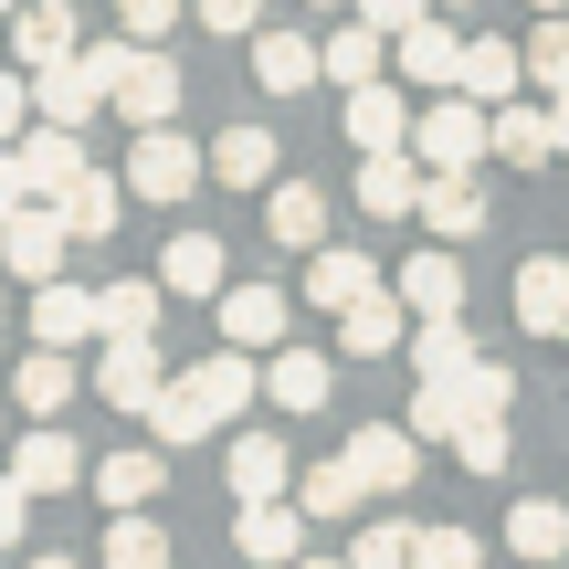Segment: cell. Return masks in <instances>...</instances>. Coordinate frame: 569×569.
I'll return each mask as SVG.
<instances>
[{"label":"cell","mask_w":569,"mask_h":569,"mask_svg":"<svg viewBox=\"0 0 569 569\" xmlns=\"http://www.w3.org/2000/svg\"><path fill=\"white\" fill-rule=\"evenodd\" d=\"M486 148H496V106H475L465 84L432 96L422 127H411V159H422V169H486Z\"/></svg>","instance_id":"obj_1"},{"label":"cell","mask_w":569,"mask_h":569,"mask_svg":"<svg viewBox=\"0 0 569 569\" xmlns=\"http://www.w3.org/2000/svg\"><path fill=\"white\" fill-rule=\"evenodd\" d=\"M201 180H211V159H201V148L180 138V127H138V138H127V190H138V201L180 211V201H190Z\"/></svg>","instance_id":"obj_2"},{"label":"cell","mask_w":569,"mask_h":569,"mask_svg":"<svg viewBox=\"0 0 569 569\" xmlns=\"http://www.w3.org/2000/svg\"><path fill=\"white\" fill-rule=\"evenodd\" d=\"M63 243H74L63 201H21L11 222H0V264H11L21 284H53V274H63Z\"/></svg>","instance_id":"obj_3"},{"label":"cell","mask_w":569,"mask_h":569,"mask_svg":"<svg viewBox=\"0 0 569 569\" xmlns=\"http://www.w3.org/2000/svg\"><path fill=\"white\" fill-rule=\"evenodd\" d=\"M222 348H253V359H274L284 348V327H296V296L284 284H222Z\"/></svg>","instance_id":"obj_4"},{"label":"cell","mask_w":569,"mask_h":569,"mask_svg":"<svg viewBox=\"0 0 569 569\" xmlns=\"http://www.w3.org/2000/svg\"><path fill=\"white\" fill-rule=\"evenodd\" d=\"M96 390H106L117 411H138V422H148V411H159V390H169L159 338H106V348H96Z\"/></svg>","instance_id":"obj_5"},{"label":"cell","mask_w":569,"mask_h":569,"mask_svg":"<svg viewBox=\"0 0 569 569\" xmlns=\"http://www.w3.org/2000/svg\"><path fill=\"white\" fill-rule=\"evenodd\" d=\"M306 528H317V517H306L296 496H264V507L232 517V549H243L253 569H296V559H306Z\"/></svg>","instance_id":"obj_6"},{"label":"cell","mask_w":569,"mask_h":569,"mask_svg":"<svg viewBox=\"0 0 569 569\" xmlns=\"http://www.w3.org/2000/svg\"><path fill=\"white\" fill-rule=\"evenodd\" d=\"M411 127H422V106L401 96V84H348V148L359 159H380V148H411Z\"/></svg>","instance_id":"obj_7"},{"label":"cell","mask_w":569,"mask_h":569,"mask_svg":"<svg viewBox=\"0 0 569 569\" xmlns=\"http://www.w3.org/2000/svg\"><path fill=\"white\" fill-rule=\"evenodd\" d=\"M348 465H359L369 496H401L411 475H422V432H411V422H359V432H348Z\"/></svg>","instance_id":"obj_8"},{"label":"cell","mask_w":569,"mask_h":569,"mask_svg":"<svg viewBox=\"0 0 569 569\" xmlns=\"http://www.w3.org/2000/svg\"><path fill=\"white\" fill-rule=\"evenodd\" d=\"M11 53L32 63V74L74 63V53H84V21H74V0H21V11H11Z\"/></svg>","instance_id":"obj_9"},{"label":"cell","mask_w":569,"mask_h":569,"mask_svg":"<svg viewBox=\"0 0 569 569\" xmlns=\"http://www.w3.org/2000/svg\"><path fill=\"white\" fill-rule=\"evenodd\" d=\"M422 180L432 169L411 148H380V159H359V211L369 222H422Z\"/></svg>","instance_id":"obj_10"},{"label":"cell","mask_w":569,"mask_h":569,"mask_svg":"<svg viewBox=\"0 0 569 569\" xmlns=\"http://www.w3.org/2000/svg\"><path fill=\"white\" fill-rule=\"evenodd\" d=\"M317 74H327V42L317 32H284V21L253 32V84H264V96H306Z\"/></svg>","instance_id":"obj_11"},{"label":"cell","mask_w":569,"mask_h":569,"mask_svg":"<svg viewBox=\"0 0 569 569\" xmlns=\"http://www.w3.org/2000/svg\"><path fill=\"white\" fill-rule=\"evenodd\" d=\"M422 222H432V243H475V232L496 222L486 180H475V169H432V180H422Z\"/></svg>","instance_id":"obj_12"},{"label":"cell","mask_w":569,"mask_h":569,"mask_svg":"<svg viewBox=\"0 0 569 569\" xmlns=\"http://www.w3.org/2000/svg\"><path fill=\"white\" fill-rule=\"evenodd\" d=\"M117 117L127 127H169V117H180V63H169L159 42H138V63L117 74Z\"/></svg>","instance_id":"obj_13"},{"label":"cell","mask_w":569,"mask_h":569,"mask_svg":"<svg viewBox=\"0 0 569 569\" xmlns=\"http://www.w3.org/2000/svg\"><path fill=\"white\" fill-rule=\"evenodd\" d=\"M401 84H422V96H453V84H465V32H453L443 11L401 32Z\"/></svg>","instance_id":"obj_14"},{"label":"cell","mask_w":569,"mask_h":569,"mask_svg":"<svg viewBox=\"0 0 569 569\" xmlns=\"http://www.w3.org/2000/svg\"><path fill=\"white\" fill-rule=\"evenodd\" d=\"M517 327L528 338H569V253H528L517 264Z\"/></svg>","instance_id":"obj_15"},{"label":"cell","mask_w":569,"mask_h":569,"mask_svg":"<svg viewBox=\"0 0 569 569\" xmlns=\"http://www.w3.org/2000/svg\"><path fill=\"white\" fill-rule=\"evenodd\" d=\"M21 180H32V201H63V190L84 180V127H42L32 117V138H21Z\"/></svg>","instance_id":"obj_16"},{"label":"cell","mask_w":569,"mask_h":569,"mask_svg":"<svg viewBox=\"0 0 569 569\" xmlns=\"http://www.w3.org/2000/svg\"><path fill=\"white\" fill-rule=\"evenodd\" d=\"M559 106H528V96H507V106H496V159H507V169H549L559 159Z\"/></svg>","instance_id":"obj_17"},{"label":"cell","mask_w":569,"mask_h":569,"mask_svg":"<svg viewBox=\"0 0 569 569\" xmlns=\"http://www.w3.org/2000/svg\"><path fill=\"white\" fill-rule=\"evenodd\" d=\"M32 338L42 348H84V338H106V317H96V296H84V284H32Z\"/></svg>","instance_id":"obj_18"},{"label":"cell","mask_w":569,"mask_h":569,"mask_svg":"<svg viewBox=\"0 0 569 569\" xmlns=\"http://www.w3.org/2000/svg\"><path fill=\"white\" fill-rule=\"evenodd\" d=\"M106 106H117V96H106L84 63H53V74H32V117H42V127H96Z\"/></svg>","instance_id":"obj_19"},{"label":"cell","mask_w":569,"mask_h":569,"mask_svg":"<svg viewBox=\"0 0 569 569\" xmlns=\"http://www.w3.org/2000/svg\"><path fill=\"white\" fill-rule=\"evenodd\" d=\"M401 327H411L401 284H380V296H359V306L338 317V348H348V359H390V348H401Z\"/></svg>","instance_id":"obj_20"},{"label":"cell","mask_w":569,"mask_h":569,"mask_svg":"<svg viewBox=\"0 0 569 569\" xmlns=\"http://www.w3.org/2000/svg\"><path fill=\"white\" fill-rule=\"evenodd\" d=\"M11 475H21L32 496H63V486H84V453H74V432L32 422V432H21V453H11Z\"/></svg>","instance_id":"obj_21"},{"label":"cell","mask_w":569,"mask_h":569,"mask_svg":"<svg viewBox=\"0 0 569 569\" xmlns=\"http://www.w3.org/2000/svg\"><path fill=\"white\" fill-rule=\"evenodd\" d=\"M232 496H243V507H264V496H296V453H284L274 432H232Z\"/></svg>","instance_id":"obj_22"},{"label":"cell","mask_w":569,"mask_h":569,"mask_svg":"<svg viewBox=\"0 0 569 569\" xmlns=\"http://www.w3.org/2000/svg\"><path fill=\"white\" fill-rule=\"evenodd\" d=\"M306 296H317L327 317H348L359 296H380V264H369V253H348V243H317V264H306Z\"/></svg>","instance_id":"obj_23"},{"label":"cell","mask_w":569,"mask_h":569,"mask_svg":"<svg viewBox=\"0 0 569 569\" xmlns=\"http://www.w3.org/2000/svg\"><path fill=\"white\" fill-rule=\"evenodd\" d=\"M486 348L465 338V317H411V380H465Z\"/></svg>","instance_id":"obj_24"},{"label":"cell","mask_w":569,"mask_h":569,"mask_svg":"<svg viewBox=\"0 0 569 569\" xmlns=\"http://www.w3.org/2000/svg\"><path fill=\"white\" fill-rule=\"evenodd\" d=\"M380 74H390V32L380 21H338L327 32V84L348 96V84H380Z\"/></svg>","instance_id":"obj_25"},{"label":"cell","mask_w":569,"mask_h":569,"mask_svg":"<svg viewBox=\"0 0 569 569\" xmlns=\"http://www.w3.org/2000/svg\"><path fill=\"white\" fill-rule=\"evenodd\" d=\"M401 306H411V317H465V264H453L443 243L411 253V264H401Z\"/></svg>","instance_id":"obj_26"},{"label":"cell","mask_w":569,"mask_h":569,"mask_svg":"<svg viewBox=\"0 0 569 569\" xmlns=\"http://www.w3.org/2000/svg\"><path fill=\"white\" fill-rule=\"evenodd\" d=\"M264 232H274L284 253H317V243H327V201H317V180H274Z\"/></svg>","instance_id":"obj_27"},{"label":"cell","mask_w":569,"mask_h":569,"mask_svg":"<svg viewBox=\"0 0 569 569\" xmlns=\"http://www.w3.org/2000/svg\"><path fill=\"white\" fill-rule=\"evenodd\" d=\"M507 549L538 559V569L569 559V507H559V496H517V507H507Z\"/></svg>","instance_id":"obj_28"},{"label":"cell","mask_w":569,"mask_h":569,"mask_svg":"<svg viewBox=\"0 0 569 569\" xmlns=\"http://www.w3.org/2000/svg\"><path fill=\"white\" fill-rule=\"evenodd\" d=\"M74 380H84V369H74V348H32V359L11 369V390H21V411H32V422H53V411L74 401Z\"/></svg>","instance_id":"obj_29"},{"label":"cell","mask_w":569,"mask_h":569,"mask_svg":"<svg viewBox=\"0 0 569 569\" xmlns=\"http://www.w3.org/2000/svg\"><path fill=\"white\" fill-rule=\"evenodd\" d=\"M127 201H138L127 180H106V169H84V180L63 190V222H74V243H106V232L127 222Z\"/></svg>","instance_id":"obj_30"},{"label":"cell","mask_w":569,"mask_h":569,"mask_svg":"<svg viewBox=\"0 0 569 569\" xmlns=\"http://www.w3.org/2000/svg\"><path fill=\"white\" fill-rule=\"evenodd\" d=\"M517 84H528V42H496V32L465 42V96H475V106H507Z\"/></svg>","instance_id":"obj_31"},{"label":"cell","mask_w":569,"mask_h":569,"mask_svg":"<svg viewBox=\"0 0 569 569\" xmlns=\"http://www.w3.org/2000/svg\"><path fill=\"white\" fill-rule=\"evenodd\" d=\"M211 180L222 190H264L274 180V127H222V138H211Z\"/></svg>","instance_id":"obj_32"},{"label":"cell","mask_w":569,"mask_h":569,"mask_svg":"<svg viewBox=\"0 0 569 569\" xmlns=\"http://www.w3.org/2000/svg\"><path fill=\"white\" fill-rule=\"evenodd\" d=\"M327 390H338V369H327L317 348H274V359H264V401H284V411H317Z\"/></svg>","instance_id":"obj_33"},{"label":"cell","mask_w":569,"mask_h":569,"mask_svg":"<svg viewBox=\"0 0 569 569\" xmlns=\"http://www.w3.org/2000/svg\"><path fill=\"white\" fill-rule=\"evenodd\" d=\"M159 284H169V296H222L232 264H222V243H211V232H180V243L159 253Z\"/></svg>","instance_id":"obj_34"},{"label":"cell","mask_w":569,"mask_h":569,"mask_svg":"<svg viewBox=\"0 0 569 569\" xmlns=\"http://www.w3.org/2000/svg\"><path fill=\"white\" fill-rule=\"evenodd\" d=\"M148 432H159V443H211V432H222V411H211L201 380H169L159 411H148Z\"/></svg>","instance_id":"obj_35"},{"label":"cell","mask_w":569,"mask_h":569,"mask_svg":"<svg viewBox=\"0 0 569 569\" xmlns=\"http://www.w3.org/2000/svg\"><path fill=\"white\" fill-rule=\"evenodd\" d=\"M159 486H169L159 443H127V453H106V465H96V496H106V507H148Z\"/></svg>","instance_id":"obj_36"},{"label":"cell","mask_w":569,"mask_h":569,"mask_svg":"<svg viewBox=\"0 0 569 569\" xmlns=\"http://www.w3.org/2000/svg\"><path fill=\"white\" fill-rule=\"evenodd\" d=\"M359 496H369V486H359V465H348V453H338V465H306V475H296V507L317 517V528L359 517Z\"/></svg>","instance_id":"obj_37"},{"label":"cell","mask_w":569,"mask_h":569,"mask_svg":"<svg viewBox=\"0 0 569 569\" xmlns=\"http://www.w3.org/2000/svg\"><path fill=\"white\" fill-rule=\"evenodd\" d=\"M159 296H169V284H148V274H127V284H96V317H106V338H159Z\"/></svg>","instance_id":"obj_38"},{"label":"cell","mask_w":569,"mask_h":569,"mask_svg":"<svg viewBox=\"0 0 569 569\" xmlns=\"http://www.w3.org/2000/svg\"><path fill=\"white\" fill-rule=\"evenodd\" d=\"M106 569H169V528L148 507H117V528H106Z\"/></svg>","instance_id":"obj_39"},{"label":"cell","mask_w":569,"mask_h":569,"mask_svg":"<svg viewBox=\"0 0 569 569\" xmlns=\"http://www.w3.org/2000/svg\"><path fill=\"white\" fill-rule=\"evenodd\" d=\"M190 380H201V390H211V411H222V422H232V411H243L253 390H264V369H253V348H222V359H201V369H190Z\"/></svg>","instance_id":"obj_40"},{"label":"cell","mask_w":569,"mask_h":569,"mask_svg":"<svg viewBox=\"0 0 569 569\" xmlns=\"http://www.w3.org/2000/svg\"><path fill=\"white\" fill-rule=\"evenodd\" d=\"M465 422H475L465 380H422V390H411V432H422V443H453Z\"/></svg>","instance_id":"obj_41"},{"label":"cell","mask_w":569,"mask_h":569,"mask_svg":"<svg viewBox=\"0 0 569 569\" xmlns=\"http://www.w3.org/2000/svg\"><path fill=\"white\" fill-rule=\"evenodd\" d=\"M411 549H422V528L411 517H380V528L348 538V569H411Z\"/></svg>","instance_id":"obj_42"},{"label":"cell","mask_w":569,"mask_h":569,"mask_svg":"<svg viewBox=\"0 0 569 569\" xmlns=\"http://www.w3.org/2000/svg\"><path fill=\"white\" fill-rule=\"evenodd\" d=\"M528 84L569 96V11H538V32H528Z\"/></svg>","instance_id":"obj_43"},{"label":"cell","mask_w":569,"mask_h":569,"mask_svg":"<svg viewBox=\"0 0 569 569\" xmlns=\"http://www.w3.org/2000/svg\"><path fill=\"white\" fill-rule=\"evenodd\" d=\"M453 465L465 475H507V411H475V422L453 432Z\"/></svg>","instance_id":"obj_44"},{"label":"cell","mask_w":569,"mask_h":569,"mask_svg":"<svg viewBox=\"0 0 569 569\" xmlns=\"http://www.w3.org/2000/svg\"><path fill=\"white\" fill-rule=\"evenodd\" d=\"M411 569H486V538H475V528H422Z\"/></svg>","instance_id":"obj_45"},{"label":"cell","mask_w":569,"mask_h":569,"mask_svg":"<svg viewBox=\"0 0 569 569\" xmlns=\"http://www.w3.org/2000/svg\"><path fill=\"white\" fill-rule=\"evenodd\" d=\"M201 32H222V42H253V32H264V0H201Z\"/></svg>","instance_id":"obj_46"},{"label":"cell","mask_w":569,"mask_h":569,"mask_svg":"<svg viewBox=\"0 0 569 569\" xmlns=\"http://www.w3.org/2000/svg\"><path fill=\"white\" fill-rule=\"evenodd\" d=\"M465 401H475V411H507V401H517V369H507V359H475V369H465Z\"/></svg>","instance_id":"obj_47"},{"label":"cell","mask_w":569,"mask_h":569,"mask_svg":"<svg viewBox=\"0 0 569 569\" xmlns=\"http://www.w3.org/2000/svg\"><path fill=\"white\" fill-rule=\"evenodd\" d=\"M432 11H443V0H359V21H380V32H390V42H401V32H411V21H432Z\"/></svg>","instance_id":"obj_48"},{"label":"cell","mask_w":569,"mask_h":569,"mask_svg":"<svg viewBox=\"0 0 569 569\" xmlns=\"http://www.w3.org/2000/svg\"><path fill=\"white\" fill-rule=\"evenodd\" d=\"M117 21H127V42H159L180 21V0H117Z\"/></svg>","instance_id":"obj_49"},{"label":"cell","mask_w":569,"mask_h":569,"mask_svg":"<svg viewBox=\"0 0 569 569\" xmlns=\"http://www.w3.org/2000/svg\"><path fill=\"white\" fill-rule=\"evenodd\" d=\"M21 517H32V486L0 465V549H21Z\"/></svg>","instance_id":"obj_50"},{"label":"cell","mask_w":569,"mask_h":569,"mask_svg":"<svg viewBox=\"0 0 569 569\" xmlns=\"http://www.w3.org/2000/svg\"><path fill=\"white\" fill-rule=\"evenodd\" d=\"M32 127V74H0V148Z\"/></svg>","instance_id":"obj_51"},{"label":"cell","mask_w":569,"mask_h":569,"mask_svg":"<svg viewBox=\"0 0 569 569\" xmlns=\"http://www.w3.org/2000/svg\"><path fill=\"white\" fill-rule=\"evenodd\" d=\"M21 201H32V180H21V148H0V222H11Z\"/></svg>","instance_id":"obj_52"},{"label":"cell","mask_w":569,"mask_h":569,"mask_svg":"<svg viewBox=\"0 0 569 569\" xmlns=\"http://www.w3.org/2000/svg\"><path fill=\"white\" fill-rule=\"evenodd\" d=\"M11 284H21V274H11V264H0V306H11Z\"/></svg>","instance_id":"obj_53"},{"label":"cell","mask_w":569,"mask_h":569,"mask_svg":"<svg viewBox=\"0 0 569 569\" xmlns=\"http://www.w3.org/2000/svg\"><path fill=\"white\" fill-rule=\"evenodd\" d=\"M32 569H84V559H32Z\"/></svg>","instance_id":"obj_54"},{"label":"cell","mask_w":569,"mask_h":569,"mask_svg":"<svg viewBox=\"0 0 569 569\" xmlns=\"http://www.w3.org/2000/svg\"><path fill=\"white\" fill-rule=\"evenodd\" d=\"M296 569H348V559H296Z\"/></svg>","instance_id":"obj_55"},{"label":"cell","mask_w":569,"mask_h":569,"mask_svg":"<svg viewBox=\"0 0 569 569\" xmlns=\"http://www.w3.org/2000/svg\"><path fill=\"white\" fill-rule=\"evenodd\" d=\"M538 11H569V0H538Z\"/></svg>","instance_id":"obj_56"},{"label":"cell","mask_w":569,"mask_h":569,"mask_svg":"<svg viewBox=\"0 0 569 569\" xmlns=\"http://www.w3.org/2000/svg\"><path fill=\"white\" fill-rule=\"evenodd\" d=\"M443 11H475V0H443Z\"/></svg>","instance_id":"obj_57"},{"label":"cell","mask_w":569,"mask_h":569,"mask_svg":"<svg viewBox=\"0 0 569 569\" xmlns=\"http://www.w3.org/2000/svg\"><path fill=\"white\" fill-rule=\"evenodd\" d=\"M11 11H21V0H0V21H11Z\"/></svg>","instance_id":"obj_58"},{"label":"cell","mask_w":569,"mask_h":569,"mask_svg":"<svg viewBox=\"0 0 569 569\" xmlns=\"http://www.w3.org/2000/svg\"><path fill=\"white\" fill-rule=\"evenodd\" d=\"M559 138H569V117H559ZM559 159H569V148H559Z\"/></svg>","instance_id":"obj_59"},{"label":"cell","mask_w":569,"mask_h":569,"mask_svg":"<svg viewBox=\"0 0 569 569\" xmlns=\"http://www.w3.org/2000/svg\"><path fill=\"white\" fill-rule=\"evenodd\" d=\"M549 106H559V117H569V96H549Z\"/></svg>","instance_id":"obj_60"},{"label":"cell","mask_w":569,"mask_h":569,"mask_svg":"<svg viewBox=\"0 0 569 569\" xmlns=\"http://www.w3.org/2000/svg\"><path fill=\"white\" fill-rule=\"evenodd\" d=\"M317 11H338V0H317Z\"/></svg>","instance_id":"obj_61"}]
</instances>
